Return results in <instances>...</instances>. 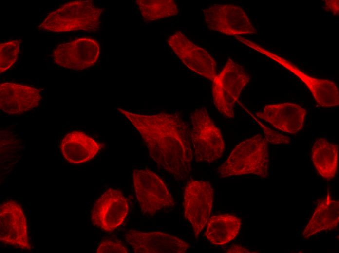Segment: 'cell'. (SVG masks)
<instances>
[{"instance_id":"cell-6","label":"cell","mask_w":339,"mask_h":253,"mask_svg":"<svg viewBox=\"0 0 339 253\" xmlns=\"http://www.w3.org/2000/svg\"><path fill=\"white\" fill-rule=\"evenodd\" d=\"M134 187L142 213L153 216L163 208L175 205L163 181L150 170H134Z\"/></svg>"},{"instance_id":"cell-26","label":"cell","mask_w":339,"mask_h":253,"mask_svg":"<svg viewBox=\"0 0 339 253\" xmlns=\"http://www.w3.org/2000/svg\"><path fill=\"white\" fill-rule=\"evenodd\" d=\"M325 6L327 9L334 14H339V0H325Z\"/></svg>"},{"instance_id":"cell-14","label":"cell","mask_w":339,"mask_h":253,"mask_svg":"<svg viewBox=\"0 0 339 253\" xmlns=\"http://www.w3.org/2000/svg\"><path fill=\"white\" fill-rule=\"evenodd\" d=\"M125 239L136 253H184L190 247L180 238L160 232L130 230Z\"/></svg>"},{"instance_id":"cell-24","label":"cell","mask_w":339,"mask_h":253,"mask_svg":"<svg viewBox=\"0 0 339 253\" xmlns=\"http://www.w3.org/2000/svg\"><path fill=\"white\" fill-rule=\"evenodd\" d=\"M264 132V136L268 143L273 144H289L290 142V138L277 132L264 125L260 124Z\"/></svg>"},{"instance_id":"cell-22","label":"cell","mask_w":339,"mask_h":253,"mask_svg":"<svg viewBox=\"0 0 339 253\" xmlns=\"http://www.w3.org/2000/svg\"><path fill=\"white\" fill-rule=\"evenodd\" d=\"M20 40H14L0 44V73L10 68L16 61Z\"/></svg>"},{"instance_id":"cell-19","label":"cell","mask_w":339,"mask_h":253,"mask_svg":"<svg viewBox=\"0 0 339 253\" xmlns=\"http://www.w3.org/2000/svg\"><path fill=\"white\" fill-rule=\"evenodd\" d=\"M311 159L319 174L324 179L331 180L337 173L338 145L325 138L316 139L311 149Z\"/></svg>"},{"instance_id":"cell-18","label":"cell","mask_w":339,"mask_h":253,"mask_svg":"<svg viewBox=\"0 0 339 253\" xmlns=\"http://www.w3.org/2000/svg\"><path fill=\"white\" fill-rule=\"evenodd\" d=\"M339 222V202L332 199L328 189L326 196L319 201L302 236L306 239L321 231L334 229Z\"/></svg>"},{"instance_id":"cell-5","label":"cell","mask_w":339,"mask_h":253,"mask_svg":"<svg viewBox=\"0 0 339 253\" xmlns=\"http://www.w3.org/2000/svg\"><path fill=\"white\" fill-rule=\"evenodd\" d=\"M250 75L243 67L228 58L212 81V98L217 110L226 118L235 117L234 105Z\"/></svg>"},{"instance_id":"cell-1","label":"cell","mask_w":339,"mask_h":253,"mask_svg":"<svg viewBox=\"0 0 339 253\" xmlns=\"http://www.w3.org/2000/svg\"><path fill=\"white\" fill-rule=\"evenodd\" d=\"M117 110L140 134L151 158L177 180L188 178L191 171L193 150L191 130L178 113L162 112L146 115Z\"/></svg>"},{"instance_id":"cell-23","label":"cell","mask_w":339,"mask_h":253,"mask_svg":"<svg viewBox=\"0 0 339 253\" xmlns=\"http://www.w3.org/2000/svg\"><path fill=\"white\" fill-rule=\"evenodd\" d=\"M128 252L126 247L120 241L109 239L102 241L96 251L97 253H127Z\"/></svg>"},{"instance_id":"cell-12","label":"cell","mask_w":339,"mask_h":253,"mask_svg":"<svg viewBox=\"0 0 339 253\" xmlns=\"http://www.w3.org/2000/svg\"><path fill=\"white\" fill-rule=\"evenodd\" d=\"M25 216L21 207L9 200L0 206V241L24 250H30Z\"/></svg>"},{"instance_id":"cell-8","label":"cell","mask_w":339,"mask_h":253,"mask_svg":"<svg viewBox=\"0 0 339 253\" xmlns=\"http://www.w3.org/2000/svg\"><path fill=\"white\" fill-rule=\"evenodd\" d=\"M208 28L227 35L256 34L245 10L233 4H214L203 10Z\"/></svg>"},{"instance_id":"cell-10","label":"cell","mask_w":339,"mask_h":253,"mask_svg":"<svg viewBox=\"0 0 339 253\" xmlns=\"http://www.w3.org/2000/svg\"><path fill=\"white\" fill-rule=\"evenodd\" d=\"M129 211L128 201L119 190L110 188L94 203L91 211L92 224L111 232L122 224Z\"/></svg>"},{"instance_id":"cell-13","label":"cell","mask_w":339,"mask_h":253,"mask_svg":"<svg viewBox=\"0 0 339 253\" xmlns=\"http://www.w3.org/2000/svg\"><path fill=\"white\" fill-rule=\"evenodd\" d=\"M245 42L295 74L306 85L315 101L320 105L324 107H331L339 104V90L334 82L311 77L283 57L249 41H246Z\"/></svg>"},{"instance_id":"cell-16","label":"cell","mask_w":339,"mask_h":253,"mask_svg":"<svg viewBox=\"0 0 339 253\" xmlns=\"http://www.w3.org/2000/svg\"><path fill=\"white\" fill-rule=\"evenodd\" d=\"M42 89L14 83L0 84V108L10 114H19L38 106Z\"/></svg>"},{"instance_id":"cell-11","label":"cell","mask_w":339,"mask_h":253,"mask_svg":"<svg viewBox=\"0 0 339 253\" xmlns=\"http://www.w3.org/2000/svg\"><path fill=\"white\" fill-rule=\"evenodd\" d=\"M100 46L94 39L83 37L59 44L52 56L57 65L71 70H83L94 65L100 54Z\"/></svg>"},{"instance_id":"cell-9","label":"cell","mask_w":339,"mask_h":253,"mask_svg":"<svg viewBox=\"0 0 339 253\" xmlns=\"http://www.w3.org/2000/svg\"><path fill=\"white\" fill-rule=\"evenodd\" d=\"M167 42L188 68L212 81L213 80L217 74L216 62L207 51L193 43L180 31L171 35Z\"/></svg>"},{"instance_id":"cell-21","label":"cell","mask_w":339,"mask_h":253,"mask_svg":"<svg viewBox=\"0 0 339 253\" xmlns=\"http://www.w3.org/2000/svg\"><path fill=\"white\" fill-rule=\"evenodd\" d=\"M135 3L143 19L148 21L175 16L179 13L173 0H137Z\"/></svg>"},{"instance_id":"cell-25","label":"cell","mask_w":339,"mask_h":253,"mask_svg":"<svg viewBox=\"0 0 339 253\" xmlns=\"http://www.w3.org/2000/svg\"><path fill=\"white\" fill-rule=\"evenodd\" d=\"M258 252L252 251L245 247H244L239 245H234L231 246V247L228 249L226 253H257Z\"/></svg>"},{"instance_id":"cell-7","label":"cell","mask_w":339,"mask_h":253,"mask_svg":"<svg viewBox=\"0 0 339 253\" xmlns=\"http://www.w3.org/2000/svg\"><path fill=\"white\" fill-rule=\"evenodd\" d=\"M213 196V189L208 181L190 180L185 188L184 216L191 224L196 239L209 218Z\"/></svg>"},{"instance_id":"cell-2","label":"cell","mask_w":339,"mask_h":253,"mask_svg":"<svg viewBox=\"0 0 339 253\" xmlns=\"http://www.w3.org/2000/svg\"><path fill=\"white\" fill-rule=\"evenodd\" d=\"M268 164V142L258 134L238 144L217 171L222 178L253 174L267 178Z\"/></svg>"},{"instance_id":"cell-3","label":"cell","mask_w":339,"mask_h":253,"mask_svg":"<svg viewBox=\"0 0 339 253\" xmlns=\"http://www.w3.org/2000/svg\"><path fill=\"white\" fill-rule=\"evenodd\" d=\"M103 11L91 0L70 2L50 13L38 28L53 32L97 31Z\"/></svg>"},{"instance_id":"cell-4","label":"cell","mask_w":339,"mask_h":253,"mask_svg":"<svg viewBox=\"0 0 339 253\" xmlns=\"http://www.w3.org/2000/svg\"><path fill=\"white\" fill-rule=\"evenodd\" d=\"M191 140L196 163H210L219 159L225 151L220 130L210 117L205 107L191 113Z\"/></svg>"},{"instance_id":"cell-17","label":"cell","mask_w":339,"mask_h":253,"mask_svg":"<svg viewBox=\"0 0 339 253\" xmlns=\"http://www.w3.org/2000/svg\"><path fill=\"white\" fill-rule=\"evenodd\" d=\"M102 147L103 144L80 131L67 133L61 142L63 157L73 164H80L91 160Z\"/></svg>"},{"instance_id":"cell-20","label":"cell","mask_w":339,"mask_h":253,"mask_svg":"<svg viewBox=\"0 0 339 253\" xmlns=\"http://www.w3.org/2000/svg\"><path fill=\"white\" fill-rule=\"evenodd\" d=\"M207 221L205 235L215 245H224L233 240L241 226L240 218L228 214L213 216Z\"/></svg>"},{"instance_id":"cell-15","label":"cell","mask_w":339,"mask_h":253,"mask_svg":"<svg viewBox=\"0 0 339 253\" xmlns=\"http://www.w3.org/2000/svg\"><path fill=\"white\" fill-rule=\"evenodd\" d=\"M306 112L298 104L283 103L266 105L256 115L282 131L295 134L303 127Z\"/></svg>"}]
</instances>
